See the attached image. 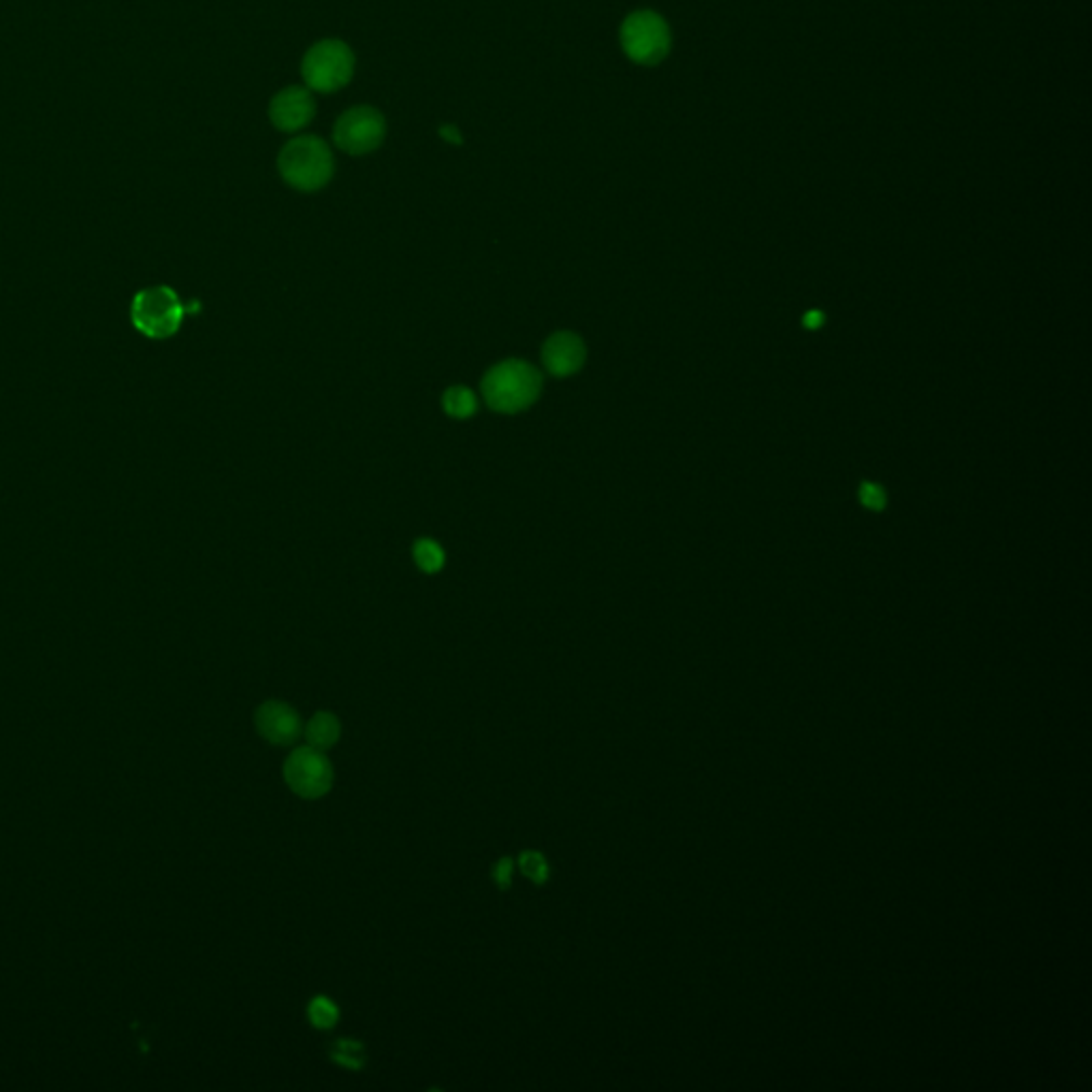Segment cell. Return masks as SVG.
<instances>
[{
  "label": "cell",
  "mask_w": 1092,
  "mask_h": 1092,
  "mask_svg": "<svg viewBox=\"0 0 1092 1092\" xmlns=\"http://www.w3.org/2000/svg\"><path fill=\"white\" fill-rule=\"evenodd\" d=\"M491 877L500 890H508L512 886V877H514V862L510 858H500L491 871Z\"/></svg>",
  "instance_id": "obj_18"
},
{
  "label": "cell",
  "mask_w": 1092,
  "mask_h": 1092,
  "mask_svg": "<svg viewBox=\"0 0 1092 1092\" xmlns=\"http://www.w3.org/2000/svg\"><path fill=\"white\" fill-rule=\"evenodd\" d=\"M184 316L186 306L177 293L165 284L139 291L131 304L133 327L150 339L175 336L184 323Z\"/></svg>",
  "instance_id": "obj_3"
},
{
  "label": "cell",
  "mask_w": 1092,
  "mask_h": 1092,
  "mask_svg": "<svg viewBox=\"0 0 1092 1092\" xmlns=\"http://www.w3.org/2000/svg\"><path fill=\"white\" fill-rule=\"evenodd\" d=\"M518 868L536 886H544L549 881V877H551V868H549L547 858L540 851H536V849L521 851V855H518Z\"/></svg>",
  "instance_id": "obj_14"
},
{
  "label": "cell",
  "mask_w": 1092,
  "mask_h": 1092,
  "mask_svg": "<svg viewBox=\"0 0 1092 1092\" xmlns=\"http://www.w3.org/2000/svg\"><path fill=\"white\" fill-rule=\"evenodd\" d=\"M387 135V124L380 111L361 105L343 111L334 126L337 148L352 157H363L380 148Z\"/></svg>",
  "instance_id": "obj_7"
},
{
  "label": "cell",
  "mask_w": 1092,
  "mask_h": 1092,
  "mask_svg": "<svg viewBox=\"0 0 1092 1092\" xmlns=\"http://www.w3.org/2000/svg\"><path fill=\"white\" fill-rule=\"evenodd\" d=\"M440 137L446 141V144H453V146H459L463 139H461V133L457 126L453 124H444L440 126Z\"/></svg>",
  "instance_id": "obj_19"
},
{
  "label": "cell",
  "mask_w": 1092,
  "mask_h": 1092,
  "mask_svg": "<svg viewBox=\"0 0 1092 1092\" xmlns=\"http://www.w3.org/2000/svg\"><path fill=\"white\" fill-rule=\"evenodd\" d=\"M308 1020L319 1030L334 1028L339 1020V1008L329 997H314L308 1003Z\"/></svg>",
  "instance_id": "obj_16"
},
{
  "label": "cell",
  "mask_w": 1092,
  "mask_h": 1092,
  "mask_svg": "<svg viewBox=\"0 0 1092 1092\" xmlns=\"http://www.w3.org/2000/svg\"><path fill=\"white\" fill-rule=\"evenodd\" d=\"M824 325V312L820 310H811L805 314V327L807 329H820Z\"/></svg>",
  "instance_id": "obj_20"
},
{
  "label": "cell",
  "mask_w": 1092,
  "mask_h": 1092,
  "mask_svg": "<svg viewBox=\"0 0 1092 1092\" xmlns=\"http://www.w3.org/2000/svg\"><path fill=\"white\" fill-rule=\"evenodd\" d=\"M316 113V103L312 98V92L301 85H291L280 90L271 105H269V118L275 129L284 133H295L312 122Z\"/></svg>",
  "instance_id": "obj_8"
},
{
  "label": "cell",
  "mask_w": 1092,
  "mask_h": 1092,
  "mask_svg": "<svg viewBox=\"0 0 1092 1092\" xmlns=\"http://www.w3.org/2000/svg\"><path fill=\"white\" fill-rule=\"evenodd\" d=\"M483 397L500 415H516L534 406L542 391V374L527 361L508 359L483 378Z\"/></svg>",
  "instance_id": "obj_1"
},
{
  "label": "cell",
  "mask_w": 1092,
  "mask_h": 1092,
  "mask_svg": "<svg viewBox=\"0 0 1092 1092\" xmlns=\"http://www.w3.org/2000/svg\"><path fill=\"white\" fill-rule=\"evenodd\" d=\"M354 56L350 48L336 39H325L312 45L304 58V82L316 92H336L350 82Z\"/></svg>",
  "instance_id": "obj_5"
},
{
  "label": "cell",
  "mask_w": 1092,
  "mask_h": 1092,
  "mask_svg": "<svg viewBox=\"0 0 1092 1092\" xmlns=\"http://www.w3.org/2000/svg\"><path fill=\"white\" fill-rule=\"evenodd\" d=\"M621 45L634 63L653 67L671 52L669 24L653 11H636L621 26Z\"/></svg>",
  "instance_id": "obj_4"
},
{
  "label": "cell",
  "mask_w": 1092,
  "mask_h": 1092,
  "mask_svg": "<svg viewBox=\"0 0 1092 1092\" xmlns=\"http://www.w3.org/2000/svg\"><path fill=\"white\" fill-rule=\"evenodd\" d=\"M341 734V724L334 713L321 711L306 726V741L310 747L327 752L336 745Z\"/></svg>",
  "instance_id": "obj_11"
},
{
  "label": "cell",
  "mask_w": 1092,
  "mask_h": 1092,
  "mask_svg": "<svg viewBox=\"0 0 1092 1092\" xmlns=\"http://www.w3.org/2000/svg\"><path fill=\"white\" fill-rule=\"evenodd\" d=\"M588 359L585 341L572 332H557L542 346V363L551 376L566 378L577 374Z\"/></svg>",
  "instance_id": "obj_10"
},
{
  "label": "cell",
  "mask_w": 1092,
  "mask_h": 1092,
  "mask_svg": "<svg viewBox=\"0 0 1092 1092\" xmlns=\"http://www.w3.org/2000/svg\"><path fill=\"white\" fill-rule=\"evenodd\" d=\"M254 724L258 734L271 745H293L301 734L299 713L280 700L262 702L256 709Z\"/></svg>",
  "instance_id": "obj_9"
},
{
  "label": "cell",
  "mask_w": 1092,
  "mask_h": 1092,
  "mask_svg": "<svg viewBox=\"0 0 1092 1092\" xmlns=\"http://www.w3.org/2000/svg\"><path fill=\"white\" fill-rule=\"evenodd\" d=\"M860 502L866 505V508H871V510H884V505H886V494H884V489H881L879 485H871V483H866V485H862V489H860Z\"/></svg>",
  "instance_id": "obj_17"
},
{
  "label": "cell",
  "mask_w": 1092,
  "mask_h": 1092,
  "mask_svg": "<svg viewBox=\"0 0 1092 1092\" xmlns=\"http://www.w3.org/2000/svg\"><path fill=\"white\" fill-rule=\"evenodd\" d=\"M442 408L450 419H472L478 413V397L468 387H450L442 397Z\"/></svg>",
  "instance_id": "obj_12"
},
{
  "label": "cell",
  "mask_w": 1092,
  "mask_h": 1092,
  "mask_svg": "<svg viewBox=\"0 0 1092 1092\" xmlns=\"http://www.w3.org/2000/svg\"><path fill=\"white\" fill-rule=\"evenodd\" d=\"M332 1061H336L337 1065L346 1067V1069H361L367 1061L365 1056V1048L361 1041L356 1039H337L334 1050H332Z\"/></svg>",
  "instance_id": "obj_15"
},
{
  "label": "cell",
  "mask_w": 1092,
  "mask_h": 1092,
  "mask_svg": "<svg viewBox=\"0 0 1092 1092\" xmlns=\"http://www.w3.org/2000/svg\"><path fill=\"white\" fill-rule=\"evenodd\" d=\"M284 781L286 785L306 800L323 798L334 785V766L325 752L314 747H299L284 761Z\"/></svg>",
  "instance_id": "obj_6"
},
{
  "label": "cell",
  "mask_w": 1092,
  "mask_h": 1092,
  "mask_svg": "<svg viewBox=\"0 0 1092 1092\" xmlns=\"http://www.w3.org/2000/svg\"><path fill=\"white\" fill-rule=\"evenodd\" d=\"M334 168L336 161L329 146L314 135L291 139L278 157L282 179L301 192H314L327 186L334 177Z\"/></svg>",
  "instance_id": "obj_2"
},
{
  "label": "cell",
  "mask_w": 1092,
  "mask_h": 1092,
  "mask_svg": "<svg viewBox=\"0 0 1092 1092\" xmlns=\"http://www.w3.org/2000/svg\"><path fill=\"white\" fill-rule=\"evenodd\" d=\"M413 555H415V562L419 566L420 570L424 575H435L444 568V562H446V555H444V549L431 540V538H419L413 547Z\"/></svg>",
  "instance_id": "obj_13"
}]
</instances>
